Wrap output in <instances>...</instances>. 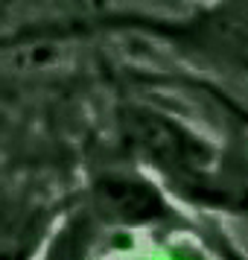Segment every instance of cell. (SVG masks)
<instances>
[{
	"mask_svg": "<svg viewBox=\"0 0 248 260\" xmlns=\"http://www.w3.org/2000/svg\"><path fill=\"white\" fill-rule=\"evenodd\" d=\"M102 205L117 213L120 219H149L161 211V202L149 187L120 178H108L102 184Z\"/></svg>",
	"mask_w": 248,
	"mask_h": 260,
	"instance_id": "cell-1",
	"label": "cell"
}]
</instances>
